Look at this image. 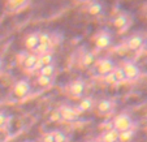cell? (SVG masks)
I'll return each mask as SVG.
<instances>
[{
  "label": "cell",
  "instance_id": "ac0fdd59",
  "mask_svg": "<svg viewBox=\"0 0 147 142\" xmlns=\"http://www.w3.org/2000/svg\"><path fill=\"white\" fill-rule=\"evenodd\" d=\"M134 131L133 129H129V131L125 132H120L119 133V142H130L134 138Z\"/></svg>",
  "mask_w": 147,
  "mask_h": 142
},
{
  "label": "cell",
  "instance_id": "7402d4cb",
  "mask_svg": "<svg viewBox=\"0 0 147 142\" xmlns=\"http://www.w3.org/2000/svg\"><path fill=\"white\" fill-rule=\"evenodd\" d=\"M39 62H40L42 65H51L53 64L55 62V57H53L52 53H45V55H40L39 56Z\"/></svg>",
  "mask_w": 147,
  "mask_h": 142
},
{
  "label": "cell",
  "instance_id": "e0dca14e",
  "mask_svg": "<svg viewBox=\"0 0 147 142\" xmlns=\"http://www.w3.org/2000/svg\"><path fill=\"white\" fill-rule=\"evenodd\" d=\"M29 0H7V7L9 11H17L21 7H24Z\"/></svg>",
  "mask_w": 147,
  "mask_h": 142
},
{
  "label": "cell",
  "instance_id": "277c9868",
  "mask_svg": "<svg viewBox=\"0 0 147 142\" xmlns=\"http://www.w3.org/2000/svg\"><path fill=\"white\" fill-rule=\"evenodd\" d=\"M115 68H116V64H115V62L109 57H103L96 63V70H98V73L102 76L111 74Z\"/></svg>",
  "mask_w": 147,
  "mask_h": 142
},
{
  "label": "cell",
  "instance_id": "836d02e7",
  "mask_svg": "<svg viewBox=\"0 0 147 142\" xmlns=\"http://www.w3.org/2000/svg\"><path fill=\"white\" fill-rule=\"evenodd\" d=\"M146 20H147V12H146Z\"/></svg>",
  "mask_w": 147,
  "mask_h": 142
},
{
  "label": "cell",
  "instance_id": "484cf974",
  "mask_svg": "<svg viewBox=\"0 0 147 142\" xmlns=\"http://www.w3.org/2000/svg\"><path fill=\"white\" fill-rule=\"evenodd\" d=\"M36 52H38V56L45 55V53H50L51 52V46L47 45H39L38 48H36Z\"/></svg>",
  "mask_w": 147,
  "mask_h": 142
},
{
  "label": "cell",
  "instance_id": "2e32d148",
  "mask_svg": "<svg viewBox=\"0 0 147 142\" xmlns=\"http://www.w3.org/2000/svg\"><path fill=\"white\" fill-rule=\"evenodd\" d=\"M56 73V67L55 64H51V65H43V67L39 69V76H46V77H51L53 78Z\"/></svg>",
  "mask_w": 147,
  "mask_h": 142
},
{
  "label": "cell",
  "instance_id": "83f0119b",
  "mask_svg": "<svg viewBox=\"0 0 147 142\" xmlns=\"http://www.w3.org/2000/svg\"><path fill=\"white\" fill-rule=\"evenodd\" d=\"M42 142H53V133L52 132L43 134V137H42Z\"/></svg>",
  "mask_w": 147,
  "mask_h": 142
},
{
  "label": "cell",
  "instance_id": "4316f807",
  "mask_svg": "<svg viewBox=\"0 0 147 142\" xmlns=\"http://www.w3.org/2000/svg\"><path fill=\"white\" fill-rule=\"evenodd\" d=\"M7 121H8V116H7L4 112L0 111V128H4L7 124Z\"/></svg>",
  "mask_w": 147,
  "mask_h": 142
},
{
  "label": "cell",
  "instance_id": "d6986e66",
  "mask_svg": "<svg viewBox=\"0 0 147 142\" xmlns=\"http://www.w3.org/2000/svg\"><path fill=\"white\" fill-rule=\"evenodd\" d=\"M112 76L115 77L116 82H124V81L126 80V77H125V73H124V69H122V67H116V68H115L113 72H112Z\"/></svg>",
  "mask_w": 147,
  "mask_h": 142
},
{
  "label": "cell",
  "instance_id": "3957f363",
  "mask_svg": "<svg viewBox=\"0 0 147 142\" xmlns=\"http://www.w3.org/2000/svg\"><path fill=\"white\" fill-rule=\"evenodd\" d=\"M94 43L98 50H106L112 45V35L106 30L99 31L94 38Z\"/></svg>",
  "mask_w": 147,
  "mask_h": 142
},
{
  "label": "cell",
  "instance_id": "4dcf8cb0",
  "mask_svg": "<svg viewBox=\"0 0 147 142\" xmlns=\"http://www.w3.org/2000/svg\"><path fill=\"white\" fill-rule=\"evenodd\" d=\"M4 70V60L1 57H0V73Z\"/></svg>",
  "mask_w": 147,
  "mask_h": 142
},
{
  "label": "cell",
  "instance_id": "44dd1931",
  "mask_svg": "<svg viewBox=\"0 0 147 142\" xmlns=\"http://www.w3.org/2000/svg\"><path fill=\"white\" fill-rule=\"evenodd\" d=\"M52 80L53 78H51V77L38 76V77H36V84H38V86H40V87H48L51 84H52Z\"/></svg>",
  "mask_w": 147,
  "mask_h": 142
},
{
  "label": "cell",
  "instance_id": "cb8c5ba5",
  "mask_svg": "<svg viewBox=\"0 0 147 142\" xmlns=\"http://www.w3.org/2000/svg\"><path fill=\"white\" fill-rule=\"evenodd\" d=\"M48 119H50V121L51 123H60L61 120V112H60V110H53V111H51V114H50V116H48Z\"/></svg>",
  "mask_w": 147,
  "mask_h": 142
},
{
  "label": "cell",
  "instance_id": "8992f818",
  "mask_svg": "<svg viewBox=\"0 0 147 142\" xmlns=\"http://www.w3.org/2000/svg\"><path fill=\"white\" fill-rule=\"evenodd\" d=\"M59 110L61 112V119L64 121H68V123H73L80 117V112L77 111V108H73V107L69 106H63Z\"/></svg>",
  "mask_w": 147,
  "mask_h": 142
},
{
  "label": "cell",
  "instance_id": "8fae6325",
  "mask_svg": "<svg viewBox=\"0 0 147 142\" xmlns=\"http://www.w3.org/2000/svg\"><path fill=\"white\" fill-rule=\"evenodd\" d=\"M112 25L117 29V30H124L126 26L129 25V17L126 14L121 13V14H117L113 20H112Z\"/></svg>",
  "mask_w": 147,
  "mask_h": 142
},
{
  "label": "cell",
  "instance_id": "e575fe53",
  "mask_svg": "<svg viewBox=\"0 0 147 142\" xmlns=\"http://www.w3.org/2000/svg\"><path fill=\"white\" fill-rule=\"evenodd\" d=\"M146 120H147V112H146Z\"/></svg>",
  "mask_w": 147,
  "mask_h": 142
},
{
  "label": "cell",
  "instance_id": "9c48e42d",
  "mask_svg": "<svg viewBox=\"0 0 147 142\" xmlns=\"http://www.w3.org/2000/svg\"><path fill=\"white\" fill-rule=\"evenodd\" d=\"M24 46H25V48H26L28 51H31V52L36 51V48H38V46H39V37H38V33H31V34H29V35L25 38V41H24Z\"/></svg>",
  "mask_w": 147,
  "mask_h": 142
},
{
  "label": "cell",
  "instance_id": "7c38bea8",
  "mask_svg": "<svg viewBox=\"0 0 147 142\" xmlns=\"http://www.w3.org/2000/svg\"><path fill=\"white\" fill-rule=\"evenodd\" d=\"M92 108H94V100L90 97H83L77 106L78 112H89V111H91Z\"/></svg>",
  "mask_w": 147,
  "mask_h": 142
},
{
  "label": "cell",
  "instance_id": "4fadbf2b",
  "mask_svg": "<svg viewBox=\"0 0 147 142\" xmlns=\"http://www.w3.org/2000/svg\"><path fill=\"white\" fill-rule=\"evenodd\" d=\"M38 60H39V56H38V53H29L28 56L25 57V60L22 62V67L25 68V69H28V70H34L35 69V65H36V63H38Z\"/></svg>",
  "mask_w": 147,
  "mask_h": 142
},
{
  "label": "cell",
  "instance_id": "ba28073f",
  "mask_svg": "<svg viewBox=\"0 0 147 142\" xmlns=\"http://www.w3.org/2000/svg\"><path fill=\"white\" fill-rule=\"evenodd\" d=\"M69 91L74 98H81L86 91V84L82 80H76L69 85Z\"/></svg>",
  "mask_w": 147,
  "mask_h": 142
},
{
  "label": "cell",
  "instance_id": "f1b7e54d",
  "mask_svg": "<svg viewBox=\"0 0 147 142\" xmlns=\"http://www.w3.org/2000/svg\"><path fill=\"white\" fill-rule=\"evenodd\" d=\"M100 128L104 131H109V129H113V124H112V121H104L100 124Z\"/></svg>",
  "mask_w": 147,
  "mask_h": 142
},
{
  "label": "cell",
  "instance_id": "d4e9b609",
  "mask_svg": "<svg viewBox=\"0 0 147 142\" xmlns=\"http://www.w3.org/2000/svg\"><path fill=\"white\" fill-rule=\"evenodd\" d=\"M53 133V142H67V134L61 131H55Z\"/></svg>",
  "mask_w": 147,
  "mask_h": 142
},
{
  "label": "cell",
  "instance_id": "6da1fadb",
  "mask_svg": "<svg viewBox=\"0 0 147 142\" xmlns=\"http://www.w3.org/2000/svg\"><path fill=\"white\" fill-rule=\"evenodd\" d=\"M112 124H113L115 131H117L120 133V132H125V131L131 129V126H133V119L128 114H120L113 119Z\"/></svg>",
  "mask_w": 147,
  "mask_h": 142
},
{
  "label": "cell",
  "instance_id": "5bb4252c",
  "mask_svg": "<svg viewBox=\"0 0 147 142\" xmlns=\"http://www.w3.org/2000/svg\"><path fill=\"white\" fill-rule=\"evenodd\" d=\"M100 142H119V132L115 129L104 131L99 138Z\"/></svg>",
  "mask_w": 147,
  "mask_h": 142
},
{
  "label": "cell",
  "instance_id": "f546056e",
  "mask_svg": "<svg viewBox=\"0 0 147 142\" xmlns=\"http://www.w3.org/2000/svg\"><path fill=\"white\" fill-rule=\"evenodd\" d=\"M106 81L108 82V84H117L116 80H115V77L112 76V73L111 74H108V76H106Z\"/></svg>",
  "mask_w": 147,
  "mask_h": 142
},
{
  "label": "cell",
  "instance_id": "603a6c76",
  "mask_svg": "<svg viewBox=\"0 0 147 142\" xmlns=\"http://www.w3.org/2000/svg\"><path fill=\"white\" fill-rule=\"evenodd\" d=\"M38 37H39V45H47V46H51V42H52V38L48 33L43 31V33H38Z\"/></svg>",
  "mask_w": 147,
  "mask_h": 142
},
{
  "label": "cell",
  "instance_id": "9a60e30c",
  "mask_svg": "<svg viewBox=\"0 0 147 142\" xmlns=\"http://www.w3.org/2000/svg\"><path fill=\"white\" fill-rule=\"evenodd\" d=\"M87 13L90 16H99L103 13V4L99 1H92L89 7H87Z\"/></svg>",
  "mask_w": 147,
  "mask_h": 142
},
{
  "label": "cell",
  "instance_id": "d6a6232c",
  "mask_svg": "<svg viewBox=\"0 0 147 142\" xmlns=\"http://www.w3.org/2000/svg\"><path fill=\"white\" fill-rule=\"evenodd\" d=\"M89 142H98V141H89Z\"/></svg>",
  "mask_w": 147,
  "mask_h": 142
},
{
  "label": "cell",
  "instance_id": "5b68a950",
  "mask_svg": "<svg viewBox=\"0 0 147 142\" xmlns=\"http://www.w3.org/2000/svg\"><path fill=\"white\" fill-rule=\"evenodd\" d=\"M122 69H124L125 77L129 81H134L141 76V68L138 64H136L134 62H126L122 65Z\"/></svg>",
  "mask_w": 147,
  "mask_h": 142
},
{
  "label": "cell",
  "instance_id": "52a82bcc",
  "mask_svg": "<svg viewBox=\"0 0 147 142\" xmlns=\"http://www.w3.org/2000/svg\"><path fill=\"white\" fill-rule=\"evenodd\" d=\"M144 45V38L141 34H134V35L129 37L126 41V47L130 51H139Z\"/></svg>",
  "mask_w": 147,
  "mask_h": 142
},
{
  "label": "cell",
  "instance_id": "ffe728a7",
  "mask_svg": "<svg viewBox=\"0 0 147 142\" xmlns=\"http://www.w3.org/2000/svg\"><path fill=\"white\" fill-rule=\"evenodd\" d=\"M95 62V56L92 52H85L82 55V64L85 67H91Z\"/></svg>",
  "mask_w": 147,
  "mask_h": 142
},
{
  "label": "cell",
  "instance_id": "30bf717a",
  "mask_svg": "<svg viewBox=\"0 0 147 142\" xmlns=\"http://www.w3.org/2000/svg\"><path fill=\"white\" fill-rule=\"evenodd\" d=\"M96 111L100 115H108L113 111V103L111 99H100L96 103Z\"/></svg>",
  "mask_w": 147,
  "mask_h": 142
},
{
  "label": "cell",
  "instance_id": "1f68e13d",
  "mask_svg": "<svg viewBox=\"0 0 147 142\" xmlns=\"http://www.w3.org/2000/svg\"><path fill=\"white\" fill-rule=\"evenodd\" d=\"M77 1H80V3H86V1H89V0H77Z\"/></svg>",
  "mask_w": 147,
  "mask_h": 142
},
{
  "label": "cell",
  "instance_id": "7a4b0ae2",
  "mask_svg": "<svg viewBox=\"0 0 147 142\" xmlns=\"http://www.w3.org/2000/svg\"><path fill=\"white\" fill-rule=\"evenodd\" d=\"M31 93V84L29 82V80H18L13 86V95L16 98H25L26 95H29Z\"/></svg>",
  "mask_w": 147,
  "mask_h": 142
}]
</instances>
